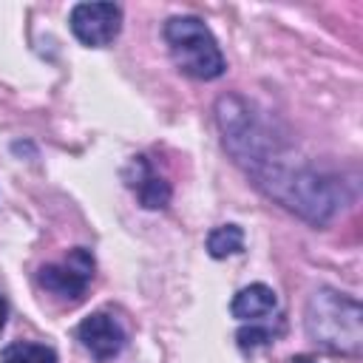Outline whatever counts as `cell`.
Masks as SVG:
<instances>
[{
    "instance_id": "9c48e42d",
    "label": "cell",
    "mask_w": 363,
    "mask_h": 363,
    "mask_svg": "<svg viewBox=\"0 0 363 363\" xmlns=\"http://www.w3.org/2000/svg\"><path fill=\"white\" fill-rule=\"evenodd\" d=\"M207 250H210L213 258H227V255L241 252L244 250V233H241V227H235V224L216 227L207 235Z\"/></svg>"
},
{
    "instance_id": "5b68a950",
    "label": "cell",
    "mask_w": 363,
    "mask_h": 363,
    "mask_svg": "<svg viewBox=\"0 0 363 363\" xmlns=\"http://www.w3.org/2000/svg\"><path fill=\"white\" fill-rule=\"evenodd\" d=\"M77 335H79L82 346H85L96 360H111V357H116V354L122 352V346H125V329H122V323H119L113 315H108V312H94V315H88V318L79 323Z\"/></svg>"
},
{
    "instance_id": "6da1fadb",
    "label": "cell",
    "mask_w": 363,
    "mask_h": 363,
    "mask_svg": "<svg viewBox=\"0 0 363 363\" xmlns=\"http://www.w3.org/2000/svg\"><path fill=\"white\" fill-rule=\"evenodd\" d=\"M306 332L315 343L329 352L360 349V303L354 298L320 289L312 295L306 309Z\"/></svg>"
},
{
    "instance_id": "ba28073f",
    "label": "cell",
    "mask_w": 363,
    "mask_h": 363,
    "mask_svg": "<svg viewBox=\"0 0 363 363\" xmlns=\"http://www.w3.org/2000/svg\"><path fill=\"white\" fill-rule=\"evenodd\" d=\"M0 363H57V354H54V349L43 346V343L17 340L3 349Z\"/></svg>"
},
{
    "instance_id": "7a4b0ae2",
    "label": "cell",
    "mask_w": 363,
    "mask_h": 363,
    "mask_svg": "<svg viewBox=\"0 0 363 363\" xmlns=\"http://www.w3.org/2000/svg\"><path fill=\"white\" fill-rule=\"evenodd\" d=\"M164 40L170 45L179 71L196 79H216L224 74V57L210 34V28L196 17H173L164 26Z\"/></svg>"
},
{
    "instance_id": "7c38bea8",
    "label": "cell",
    "mask_w": 363,
    "mask_h": 363,
    "mask_svg": "<svg viewBox=\"0 0 363 363\" xmlns=\"http://www.w3.org/2000/svg\"><path fill=\"white\" fill-rule=\"evenodd\" d=\"M292 363H315V360H312V357H295Z\"/></svg>"
},
{
    "instance_id": "3957f363",
    "label": "cell",
    "mask_w": 363,
    "mask_h": 363,
    "mask_svg": "<svg viewBox=\"0 0 363 363\" xmlns=\"http://www.w3.org/2000/svg\"><path fill=\"white\" fill-rule=\"evenodd\" d=\"M91 278H94V255L85 247H77L60 264H45L40 269V284L48 292L71 301H79L85 295Z\"/></svg>"
},
{
    "instance_id": "30bf717a",
    "label": "cell",
    "mask_w": 363,
    "mask_h": 363,
    "mask_svg": "<svg viewBox=\"0 0 363 363\" xmlns=\"http://www.w3.org/2000/svg\"><path fill=\"white\" fill-rule=\"evenodd\" d=\"M269 340H272V337H269L267 329H241V332H238V346H241V349H255V346L269 343Z\"/></svg>"
},
{
    "instance_id": "8fae6325",
    "label": "cell",
    "mask_w": 363,
    "mask_h": 363,
    "mask_svg": "<svg viewBox=\"0 0 363 363\" xmlns=\"http://www.w3.org/2000/svg\"><path fill=\"white\" fill-rule=\"evenodd\" d=\"M6 315H9V306H6V301L0 298V329L6 326Z\"/></svg>"
},
{
    "instance_id": "277c9868",
    "label": "cell",
    "mask_w": 363,
    "mask_h": 363,
    "mask_svg": "<svg viewBox=\"0 0 363 363\" xmlns=\"http://www.w3.org/2000/svg\"><path fill=\"white\" fill-rule=\"evenodd\" d=\"M122 11L113 3H79L71 11V31L85 45H108L119 34Z\"/></svg>"
},
{
    "instance_id": "52a82bcc",
    "label": "cell",
    "mask_w": 363,
    "mask_h": 363,
    "mask_svg": "<svg viewBox=\"0 0 363 363\" xmlns=\"http://www.w3.org/2000/svg\"><path fill=\"white\" fill-rule=\"evenodd\" d=\"M275 306H278V298H275V292L267 284H250V286H244L233 298V303H230V309H233V315L238 320H261L264 315H272Z\"/></svg>"
},
{
    "instance_id": "8992f818",
    "label": "cell",
    "mask_w": 363,
    "mask_h": 363,
    "mask_svg": "<svg viewBox=\"0 0 363 363\" xmlns=\"http://www.w3.org/2000/svg\"><path fill=\"white\" fill-rule=\"evenodd\" d=\"M128 184L136 190L139 201H142L145 207H150V210L164 207V204H167V199H170V187H167V182H164V179H159V176L150 170V164H147V159H145V156H136V159L130 162Z\"/></svg>"
}]
</instances>
